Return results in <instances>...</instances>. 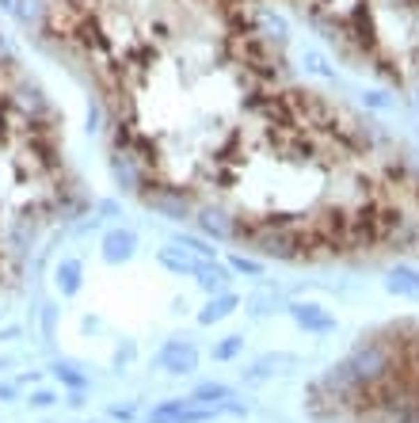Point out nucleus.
<instances>
[{"instance_id": "nucleus-7", "label": "nucleus", "mask_w": 419, "mask_h": 423, "mask_svg": "<svg viewBox=\"0 0 419 423\" xmlns=\"http://www.w3.org/2000/svg\"><path fill=\"white\" fill-rule=\"evenodd\" d=\"M237 347H240V344H237V339H232V344H225V347H217V355H221V359H229V355H232V351H237Z\"/></svg>"}, {"instance_id": "nucleus-6", "label": "nucleus", "mask_w": 419, "mask_h": 423, "mask_svg": "<svg viewBox=\"0 0 419 423\" xmlns=\"http://www.w3.org/2000/svg\"><path fill=\"white\" fill-rule=\"evenodd\" d=\"M217 397H229V389L225 385H203L198 389V401H217Z\"/></svg>"}, {"instance_id": "nucleus-2", "label": "nucleus", "mask_w": 419, "mask_h": 423, "mask_svg": "<svg viewBox=\"0 0 419 423\" xmlns=\"http://www.w3.org/2000/svg\"><path fill=\"white\" fill-rule=\"evenodd\" d=\"M164 362L172 366L175 374H187V370H195V351L191 347H180V344H172L164 351Z\"/></svg>"}, {"instance_id": "nucleus-3", "label": "nucleus", "mask_w": 419, "mask_h": 423, "mask_svg": "<svg viewBox=\"0 0 419 423\" xmlns=\"http://www.w3.org/2000/svg\"><path fill=\"white\" fill-rule=\"evenodd\" d=\"M130 244H134V237H126V233H115V237L107 240V256H111V259L130 256Z\"/></svg>"}, {"instance_id": "nucleus-1", "label": "nucleus", "mask_w": 419, "mask_h": 423, "mask_svg": "<svg viewBox=\"0 0 419 423\" xmlns=\"http://www.w3.org/2000/svg\"><path fill=\"white\" fill-rule=\"evenodd\" d=\"M65 160L35 84L0 43V290L15 282L42 225L65 210Z\"/></svg>"}, {"instance_id": "nucleus-4", "label": "nucleus", "mask_w": 419, "mask_h": 423, "mask_svg": "<svg viewBox=\"0 0 419 423\" xmlns=\"http://www.w3.org/2000/svg\"><path fill=\"white\" fill-rule=\"evenodd\" d=\"M297 321L309 324V328H332V321H328V316H320V313H313V309H297Z\"/></svg>"}, {"instance_id": "nucleus-5", "label": "nucleus", "mask_w": 419, "mask_h": 423, "mask_svg": "<svg viewBox=\"0 0 419 423\" xmlns=\"http://www.w3.org/2000/svg\"><path fill=\"white\" fill-rule=\"evenodd\" d=\"M229 309H232V298H221L217 305H209L206 313H203V321H206V324H209V321H221V316L229 313Z\"/></svg>"}]
</instances>
